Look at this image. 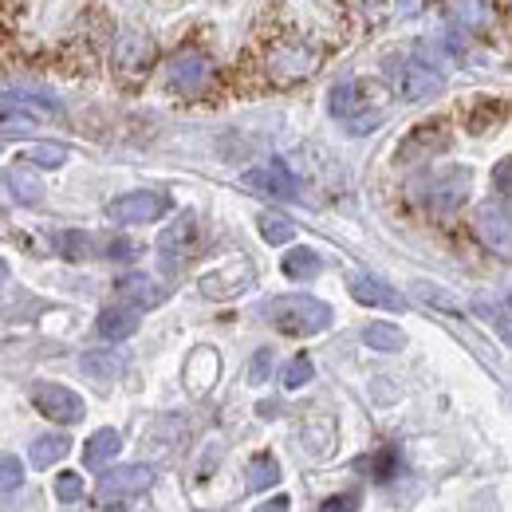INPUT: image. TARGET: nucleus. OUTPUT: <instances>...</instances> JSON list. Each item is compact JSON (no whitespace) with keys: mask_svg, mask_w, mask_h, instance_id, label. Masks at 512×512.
Here are the masks:
<instances>
[{"mask_svg":"<svg viewBox=\"0 0 512 512\" xmlns=\"http://www.w3.org/2000/svg\"><path fill=\"white\" fill-rule=\"evenodd\" d=\"M253 67L264 79V87H296L304 79H312L327 60V48L308 40L304 32H296L292 24L272 28L268 40L253 44Z\"/></svg>","mask_w":512,"mask_h":512,"instance_id":"nucleus-1","label":"nucleus"},{"mask_svg":"<svg viewBox=\"0 0 512 512\" xmlns=\"http://www.w3.org/2000/svg\"><path fill=\"white\" fill-rule=\"evenodd\" d=\"M264 316L284 335H320L323 327H331V308L316 296H276L264 304Z\"/></svg>","mask_w":512,"mask_h":512,"instance_id":"nucleus-2","label":"nucleus"},{"mask_svg":"<svg viewBox=\"0 0 512 512\" xmlns=\"http://www.w3.org/2000/svg\"><path fill=\"white\" fill-rule=\"evenodd\" d=\"M166 79H170V91H178L182 99H201L213 87V64L201 48H182L166 67Z\"/></svg>","mask_w":512,"mask_h":512,"instance_id":"nucleus-3","label":"nucleus"},{"mask_svg":"<svg viewBox=\"0 0 512 512\" xmlns=\"http://www.w3.org/2000/svg\"><path fill=\"white\" fill-rule=\"evenodd\" d=\"M111 44H115V48H111V64H115L119 75L142 79V75L154 67V40H150V36L127 28V32H119Z\"/></svg>","mask_w":512,"mask_h":512,"instance_id":"nucleus-4","label":"nucleus"},{"mask_svg":"<svg viewBox=\"0 0 512 512\" xmlns=\"http://www.w3.org/2000/svg\"><path fill=\"white\" fill-rule=\"evenodd\" d=\"M32 402H36V410H40L44 418H52V422H60V426H75V422H83V414H87L83 398L60 383H36L32 386Z\"/></svg>","mask_w":512,"mask_h":512,"instance_id":"nucleus-5","label":"nucleus"},{"mask_svg":"<svg viewBox=\"0 0 512 512\" xmlns=\"http://www.w3.org/2000/svg\"><path fill=\"white\" fill-rule=\"evenodd\" d=\"M150 485H154V469L150 465H119V469H111V473L99 477L95 497L103 505H111V501H127V497L146 493Z\"/></svg>","mask_w":512,"mask_h":512,"instance_id":"nucleus-6","label":"nucleus"},{"mask_svg":"<svg viewBox=\"0 0 512 512\" xmlns=\"http://www.w3.org/2000/svg\"><path fill=\"white\" fill-rule=\"evenodd\" d=\"M375 95V83H363V79H343L331 87L327 103H331V115L335 119H347L351 130H363V111ZM371 107H383V103H371Z\"/></svg>","mask_w":512,"mask_h":512,"instance_id":"nucleus-7","label":"nucleus"},{"mask_svg":"<svg viewBox=\"0 0 512 512\" xmlns=\"http://www.w3.org/2000/svg\"><path fill=\"white\" fill-rule=\"evenodd\" d=\"M256 284V272L249 260H229L221 268H213L209 276H201V292L209 300H237L241 292H249Z\"/></svg>","mask_w":512,"mask_h":512,"instance_id":"nucleus-8","label":"nucleus"},{"mask_svg":"<svg viewBox=\"0 0 512 512\" xmlns=\"http://www.w3.org/2000/svg\"><path fill=\"white\" fill-rule=\"evenodd\" d=\"M170 209V201H166V193L158 190H134V193H123V197H115L111 201V217L119 221V225H146V221H158L162 213Z\"/></svg>","mask_w":512,"mask_h":512,"instance_id":"nucleus-9","label":"nucleus"},{"mask_svg":"<svg viewBox=\"0 0 512 512\" xmlns=\"http://www.w3.org/2000/svg\"><path fill=\"white\" fill-rule=\"evenodd\" d=\"M473 190V174L465 170V166H453L446 174H438L434 182H430V190H426V205L434 209V213H457L461 205H465V197Z\"/></svg>","mask_w":512,"mask_h":512,"instance_id":"nucleus-10","label":"nucleus"},{"mask_svg":"<svg viewBox=\"0 0 512 512\" xmlns=\"http://www.w3.org/2000/svg\"><path fill=\"white\" fill-rule=\"evenodd\" d=\"M197 249H201V233H197V217H193V213H182V217L158 237V253H162L166 264H186V260L197 256Z\"/></svg>","mask_w":512,"mask_h":512,"instance_id":"nucleus-11","label":"nucleus"},{"mask_svg":"<svg viewBox=\"0 0 512 512\" xmlns=\"http://www.w3.org/2000/svg\"><path fill=\"white\" fill-rule=\"evenodd\" d=\"M442 87H446L442 71L422 64V60H410V64H402V71H398V95L406 103H426V99L442 95Z\"/></svg>","mask_w":512,"mask_h":512,"instance_id":"nucleus-12","label":"nucleus"},{"mask_svg":"<svg viewBox=\"0 0 512 512\" xmlns=\"http://www.w3.org/2000/svg\"><path fill=\"white\" fill-rule=\"evenodd\" d=\"M473 233L481 237L485 249H493L497 256H509V205L505 201L481 205L477 217H473Z\"/></svg>","mask_w":512,"mask_h":512,"instance_id":"nucleus-13","label":"nucleus"},{"mask_svg":"<svg viewBox=\"0 0 512 512\" xmlns=\"http://www.w3.org/2000/svg\"><path fill=\"white\" fill-rule=\"evenodd\" d=\"M245 186L256 193H264V197H272V201H288V197H296V174L280 162V158H272V162H264V166H256L245 174Z\"/></svg>","mask_w":512,"mask_h":512,"instance_id":"nucleus-14","label":"nucleus"},{"mask_svg":"<svg viewBox=\"0 0 512 512\" xmlns=\"http://www.w3.org/2000/svg\"><path fill=\"white\" fill-rule=\"evenodd\" d=\"M446 12L461 32H493L501 20V0H446Z\"/></svg>","mask_w":512,"mask_h":512,"instance_id":"nucleus-15","label":"nucleus"},{"mask_svg":"<svg viewBox=\"0 0 512 512\" xmlns=\"http://www.w3.org/2000/svg\"><path fill=\"white\" fill-rule=\"evenodd\" d=\"M446 146H449V127L442 119H434V123H422V127H414L402 138L398 162H426L430 154H438V150H446Z\"/></svg>","mask_w":512,"mask_h":512,"instance_id":"nucleus-16","label":"nucleus"},{"mask_svg":"<svg viewBox=\"0 0 512 512\" xmlns=\"http://www.w3.org/2000/svg\"><path fill=\"white\" fill-rule=\"evenodd\" d=\"M217 375H221V355H217L213 347H193L190 359H186V371H182L186 390H190L193 398H201V394L213 390Z\"/></svg>","mask_w":512,"mask_h":512,"instance_id":"nucleus-17","label":"nucleus"},{"mask_svg":"<svg viewBox=\"0 0 512 512\" xmlns=\"http://www.w3.org/2000/svg\"><path fill=\"white\" fill-rule=\"evenodd\" d=\"M115 296L134 304V308H158V304H166V288H162L158 280H150L146 272H127V276H119V280H115Z\"/></svg>","mask_w":512,"mask_h":512,"instance_id":"nucleus-18","label":"nucleus"},{"mask_svg":"<svg viewBox=\"0 0 512 512\" xmlns=\"http://www.w3.org/2000/svg\"><path fill=\"white\" fill-rule=\"evenodd\" d=\"M347 292L359 300V304H367V308H386V312H402V296L394 292V288H386L383 280H375V276H367V272H355L351 280H347Z\"/></svg>","mask_w":512,"mask_h":512,"instance_id":"nucleus-19","label":"nucleus"},{"mask_svg":"<svg viewBox=\"0 0 512 512\" xmlns=\"http://www.w3.org/2000/svg\"><path fill=\"white\" fill-rule=\"evenodd\" d=\"M119 449H123V434L119 430H95L91 438H87V446H83V465H91V469H103V465H111L115 457H119Z\"/></svg>","mask_w":512,"mask_h":512,"instance_id":"nucleus-20","label":"nucleus"},{"mask_svg":"<svg viewBox=\"0 0 512 512\" xmlns=\"http://www.w3.org/2000/svg\"><path fill=\"white\" fill-rule=\"evenodd\" d=\"M95 331H99V339H107V343H119V339H130L134 331H138V312L134 308H107L99 323H95Z\"/></svg>","mask_w":512,"mask_h":512,"instance_id":"nucleus-21","label":"nucleus"},{"mask_svg":"<svg viewBox=\"0 0 512 512\" xmlns=\"http://www.w3.org/2000/svg\"><path fill=\"white\" fill-rule=\"evenodd\" d=\"M4 186H8V193H12L20 205H40V201H44V182H40L32 170H24V166H12V170L4 174Z\"/></svg>","mask_w":512,"mask_h":512,"instance_id":"nucleus-22","label":"nucleus"},{"mask_svg":"<svg viewBox=\"0 0 512 512\" xmlns=\"http://www.w3.org/2000/svg\"><path fill=\"white\" fill-rule=\"evenodd\" d=\"M300 442L312 449V453H327V449L335 446V418H327V414L304 418V426H300Z\"/></svg>","mask_w":512,"mask_h":512,"instance_id":"nucleus-23","label":"nucleus"},{"mask_svg":"<svg viewBox=\"0 0 512 512\" xmlns=\"http://www.w3.org/2000/svg\"><path fill=\"white\" fill-rule=\"evenodd\" d=\"M67 449H71L67 434H44V438H36V442H32L28 461H32L36 469H52V465H60V461H64Z\"/></svg>","mask_w":512,"mask_h":512,"instance_id":"nucleus-24","label":"nucleus"},{"mask_svg":"<svg viewBox=\"0 0 512 512\" xmlns=\"http://www.w3.org/2000/svg\"><path fill=\"white\" fill-rule=\"evenodd\" d=\"M276 481H280V461L272 453H256L253 461H249V469H245V489L249 493H264Z\"/></svg>","mask_w":512,"mask_h":512,"instance_id":"nucleus-25","label":"nucleus"},{"mask_svg":"<svg viewBox=\"0 0 512 512\" xmlns=\"http://www.w3.org/2000/svg\"><path fill=\"white\" fill-rule=\"evenodd\" d=\"M79 367H83V375H91V379H119L123 367H127V359L115 355V351H91V355H83Z\"/></svg>","mask_w":512,"mask_h":512,"instance_id":"nucleus-26","label":"nucleus"},{"mask_svg":"<svg viewBox=\"0 0 512 512\" xmlns=\"http://www.w3.org/2000/svg\"><path fill=\"white\" fill-rule=\"evenodd\" d=\"M323 268V260L316 249H292V253L284 256V276H292V280H316Z\"/></svg>","mask_w":512,"mask_h":512,"instance_id":"nucleus-27","label":"nucleus"},{"mask_svg":"<svg viewBox=\"0 0 512 512\" xmlns=\"http://www.w3.org/2000/svg\"><path fill=\"white\" fill-rule=\"evenodd\" d=\"M363 343L371 351H402L406 347V335L394 323H367L363 327Z\"/></svg>","mask_w":512,"mask_h":512,"instance_id":"nucleus-28","label":"nucleus"},{"mask_svg":"<svg viewBox=\"0 0 512 512\" xmlns=\"http://www.w3.org/2000/svg\"><path fill=\"white\" fill-rule=\"evenodd\" d=\"M256 229H260V237H264L268 245H288V241L296 237V225L284 221V217H276V213H260V217H256Z\"/></svg>","mask_w":512,"mask_h":512,"instance_id":"nucleus-29","label":"nucleus"},{"mask_svg":"<svg viewBox=\"0 0 512 512\" xmlns=\"http://www.w3.org/2000/svg\"><path fill=\"white\" fill-rule=\"evenodd\" d=\"M355 465H359V473H367V477H375V481H386V477L398 469V453H394V449H379V453H371V457H359Z\"/></svg>","mask_w":512,"mask_h":512,"instance_id":"nucleus-30","label":"nucleus"},{"mask_svg":"<svg viewBox=\"0 0 512 512\" xmlns=\"http://www.w3.org/2000/svg\"><path fill=\"white\" fill-rule=\"evenodd\" d=\"M56 253L67 256V260H87V256H95V249H91V237L87 233L67 229V233L56 237Z\"/></svg>","mask_w":512,"mask_h":512,"instance_id":"nucleus-31","label":"nucleus"},{"mask_svg":"<svg viewBox=\"0 0 512 512\" xmlns=\"http://www.w3.org/2000/svg\"><path fill=\"white\" fill-rule=\"evenodd\" d=\"M24 162L44 166V170H60L67 162V150L64 146H52V142H40V146H28V150H24Z\"/></svg>","mask_w":512,"mask_h":512,"instance_id":"nucleus-32","label":"nucleus"},{"mask_svg":"<svg viewBox=\"0 0 512 512\" xmlns=\"http://www.w3.org/2000/svg\"><path fill=\"white\" fill-rule=\"evenodd\" d=\"M312 379H316L312 359H308V355H296V359L288 363V371H284V390H300V386H308Z\"/></svg>","mask_w":512,"mask_h":512,"instance_id":"nucleus-33","label":"nucleus"},{"mask_svg":"<svg viewBox=\"0 0 512 512\" xmlns=\"http://www.w3.org/2000/svg\"><path fill=\"white\" fill-rule=\"evenodd\" d=\"M24 485V465L12 453H0V493H12Z\"/></svg>","mask_w":512,"mask_h":512,"instance_id":"nucleus-34","label":"nucleus"},{"mask_svg":"<svg viewBox=\"0 0 512 512\" xmlns=\"http://www.w3.org/2000/svg\"><path fill=\"white\" fill-rule=\"evenodd\" d=\"M414 296H422L426 304H438L442 312H461V304H457L449 292H442L438 284H422V280H418V284H414Z\"/></svg>","mask_w":512,"mask_h":512,"instance_id":"nucleus-35","label":"nucleus"},{"mask_svg":"<svg viewBox=\"0 0 512 512\" xmlns=\"http://www.w3.org/2000/svg\"><path fill=\"white\" fill-rule=\"evenodd\" d=\"M56 497H60L64 505H75V501L83 497V477H79V473H60V477H56Z\"/></svg>","mask_w":512,"mask_h":512,"instance_id":"nucleus-36","label":"nucleus"},{"mask_svg":"<svg viewBox=\"0 0 512 512\" xmlns=\"http://www.w3.org/2000/svg\"><path fill=\"white\" fill-rule=\"evenodd\" d=\"M36 119L24 111V107H4L0 103V130H32Z\"/></svg>","mask_w":512,"mask_h":512,"instance_id":"nucleus-37","label":"nucleus"},{"mask_svg":"<svg viewBox=\"0 0 512 512\" xmlns=\"http://www.w3.org/2000/svg\"><path fill=\"white\" fill-rule=\"evenodd\" d=\"M473 308H477V316H485V320H493V316H497V331H501V339H509V312H505V304H497V308H493L489 300H477Z\"/></svg>","mask_w":512,"mask_h":512,"instance_id":"nucleus-38","label":"nucleus"},{"mask_svg":"<svg viewBox=\"0 0 512 512\" xmlns=\"http://www.w3.org/2000/svg\"><path fill=\"white\" fill-rule=\"evenodd\" d=\"M268 375H272V351L264 347V351H256L253 355V367H249V383H268Z\"/></svg>","mask_w":512,"mask_h":512,"instance_id":"nucleus-39","label":"nucleus"},{"mask_svg":"<svg viewBox=\"0 0 512 512\" xmlns=\"http://www.w3.org/2000/svg\"><path fill=\"white\" fill-rule=\"evenodd\" d=\"M320 512H359V497L355 493H339V497H327L320 505Z\"/></svg>","mask_w":512,"mask_h":512,"instance_id":"nucleus-40","label":"nucleus"},{"mask_svg":"<svg viewBox=\"0 0 512 512\" xmlns=\"http://www.w3.org/2000/svg\"><path fill=\"white\" fill-rule=\"evenodd\" d=\"M497 193H501V201L509 197V158L497 162Z\"/></svg>","mask_w":512,"mask_h":512,"instance_id":"nucleus-41","label":"nucleus"},{"mask_svg":"<svg viewBox=\"0 0 512 512\" xmlns=\"http://www.w3.org/2000/svg\"><path fill=\"white\" fill-rule=\"evenodd\" d=\"M253 512H292V501H288V497H272V501L256 505Z\"/></svg>","mask_w":512,"mask_h":512,"instance_id":"nucleus-42","label":"nucleus"},{"mask_svg":"<svg viewBox=\"0 0 512 512\" xmlns=\"http://www.w3.org/2000/svg\"><path fill=\"white\" fill-rule=\"evenodd\" d=\"M107 256H119V260H130V256H134V249H130V241H111V249H107Z\"/></svg>","mask_w":512,"mask_h":512,"instance_id":"nucleus-43","label":"nucleus"},{"mask_svg":"<svg viewBox=\"0 0 512 512\" xmlns=\"http://www.w3.org/2000/svg\"><path fill=\"white\" fill-rule=\"evenodd\" d=\"M276 414H280V406H268V402L260 406V418H276Z\"/></svg>","mask_w":512,"mask_h":512,"instance_id":"nucleus-44","label":"nucleus"},{"mask_svg":"<svg viewBox=\"0 0 512 512\" xmlns=\"http://www.w3.org/2000/svg\"><path fill=\"white\" fill-rule=\"evenodd\" d=\"M8 284V264H4V256H0V288Z\"/></svg>","mask_w":512,"mask_h":512,"instance_id":"nucleus-45","label":"nucleus"}]
</instances>
